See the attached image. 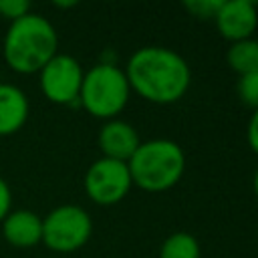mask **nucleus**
<instances>
[{
    "instance_id": "8",
    "label": "nucleus",
    "mask_w": 258,
    "mask_h": 258,
    "mask_svg": "<svg viewBox=\"0 0 258 258\" xmlns=\"http://www.w3.org/2000/svg\"><path fill=\"white\" fill-rule=\"evenodd\" d=\"M222 38L230 42L252 38L258 28V10L250 0H222V6L214 18Z\"/></svg>"
},
{
    "instance_id": "14",
    "label": "nucleus",
    "mask_w": 258,
    "mask_h": 258,
    "mask_svg": "<svg viewBox=\"0 0 258 258\" xmlns=\"http://www.w3.org/2000/svg\"><path fill=\"white\" fill-rule=\"evenodd\" d=\"M236 91H238V97L244 105H248L252 109H258V71L242 75L238 79Z\"/></svg>"
},
{
    "instance_id": "5",
    "label": "nucleus",
    "mask_w": 258,
    "mask_h": 258,
    "mask_svg": "<svg viewBox=\"0 0 258 258\" xmlns=\"http://www.w3.org/2000/svg\"><path fill=\"white\" fill-rule=\"evenodd\" d=\"M91 234L93 220L81 206H56L42 218V244L54 252H75L89 242Z\"/></svg>"
},
{
    "instance_id": "3",
    "label": "nucleus",
    "mask_w": 258,
    "mask_h": 258,
    "mask_svg": "<svg viewBox=\"0 0 258 258\" xmlns=\"http://www.w3.org/2000/svg\"><path fill=\"white\" fill-rule=\"evenodd\" d=\"M127 167L133 185L149 194H159L171 189L181 179L185 171V153L171 139H149L139 143Z\"/></svg>"
},
{
    "instance_id": "17",
    "label": "nucleus",
    "mask_w": 258,
    "mask_h": 258,
    "mask_svg": "<svg viewBox=\"0 0 258 258\" xmlns=\"http://www.w3.org/2000/svg\"><path fill=\"white\" fill-rule=\"evenodd\" d=\"M10 206H12V191H10L8 183L0 177V224L10 214Z\"/></svg>"
},
{
    "instance_id": "1",
    "label": "nucleus",
    "mask_w": 258,
    "mask_h": 258,
    "mask_svg": "<svg viewBox=\"0 0 258 258\" xmlns=\"http://www.w3.org/2000/svg\"><path fill=\"white\" fill-rule=\"evenodd\" d=\"M123 71L131 91L155 105L179 101L191 85L187 60L165 46H143L135 50Z\"/></svg>"
},
{
    "instance_id": "19",
    "label": "nucleus",
    "mask_w": 258,
    "mask_h": 258,
    "mask_svg": "<svg viewBox=\"0 0 258 258\" xmlns=\"http://www.w3.org/2000/svg\"><path fill=\"white\" fill-rule=\"evenodd\" d=\"M252 189H254V196L258 200V169L254 171V179H252Z\"/></svg>"
},
{
    "instance_id": "15",
    "label": "nucleus",
    "mask_w": 258,
    "mask_h": 258,
    "mask_svg": "<svg viewBox=\"0 0 258 258\" xmlns=\"http://www.w3.org/2000/svg\"><path fill=\"white\" fill-rule=\"evenodd\" d=\"M220 6H222V0H185L183 2V8L200 20H214Z\"/></svg>"
},
{
    "instance_id": "7",
    "label": "nucleus",
    "mask_w": 258,
    "mask_h": 258,
    "mask_svg": "<svg viewBox=\"0 0 258 258\" xmlns=\"http://www.w3.org/2000/svg\"><path fill=\"white\" fill-rule=\"evenodd\" d=\"M133 187L129 167L123 161L99 157L85 173V191L99 206L119 204Z\"/></svg>"
},
{
    "instance_id": "6",
    "label": "nucleus",
    "mask_w": 258,
    "mask_h": 258,
    "mask_svg": "<svg viewBox=\"0 0 258 258\" xmlns=\"http://www.w3.org/2000/svg\"><path fill=\"white\" fill-rule=\"evenodd\" d=\"M85 71L81 62L71 54L56 52L38 73V85L42 95L56 105L79 103V93L83 85Z\"/></svg>"
},
{
    "instance_id": "12",
    "label": "nucleus",
    "mask_w": 258,
    "mask_h": 258,
    "mask_svg": "<svg viewBox=\"0 0 258 258\" xmlns=\"http://www.w3.org/2000/svg\"><path fill=\"white\" fill-rule=\"evenodd\" d=\"M226 62L238 77L258 71V40L246 38L230 42V48L226 50Z\"/></svg>"
},
{
    "instance_id": "16",
    "label": "nucleus",
    "mask_w": 258,
    "mask_h": 258,
    "mask_svg": "<svg viewBox=\"0 0 258 258\" xmlns=\"http://www.w3.org/2000/svg\"><path fill=\"white\" fill-rule=\"evenodd\" d=\"M30 12V4L26 0H0V16L14 22Z\"/></svg>"
},
{
    "instance_id": "4",
    "label": "nucleus",
    "mask_w": 258,
    "mask_h": 258,
    "mask_svg": "<svg viewBox=\"0 0 258 258\" xmlns=\"http://www.w3.org/2000/svg\"><path fill=\"white\" fill-rule=\"evenodd\" d=\"M129 95L131 87L125 71L117 64L97 62L83 77L79 103L89 115L109 121L127 107Z\"/></svg>"
},
{
    "instance_id": "10",
    "label": "nucleus",
    "mask_w": 258,
    "mask_h": 258,
    "mask_svg": "<svg viewBox=\"0 0 258 258\" xmlns=\"http://www.w3.org/2000/svg\"><path fill=\"white\" fill-rule=\"evenodd\" d=\"M2 236L16 248H32L42 242V218L32 210H14L2 224Z\"/></svg>"
},
{
    "instance_id": "18",
    "label": "nucleus",
    "mask_w": 258,
    "mask_h": 258,
    "mask_svg": "<svg viewBox=\"0 0 258 258\" xmlns=\"http://www.w3.org/2000/svg\"><path fill=\"white\" fill-rule=\"evenodd\" d=\"M246 139L250 149L258 155V109H254L250 121H248V129H246Z\"/></svg>"
},
{
    "instance_id": "2",
    "label": "nucleus",
    "mask_w": 258,
    "mask_h": 258,
    "mask_svg": "<svg viewBox=\"0 0 258 258\" xmlns=\"http://www.w3.org/2000/svg\"><path fill=\"white\" fill-rule=\"evenodd\" d=\"M58 34L54 26L40 14L28 12L26 16L10 22L4 36L2 54L6 64L20 75H34L58 52Z\"/></svg>"
},
{
    "instance_id": "20",
    "label": "nucleus",
    "mask_w": 258,
    "mask_h": 258,
    "mask_svg": "<svg viewBox=\"0 0 258 258\" xmlns=\"http://www.w3.org/2000/svg\"><path fill=\"white\" fill-rule=\"evenodd\" d=\"M77 2H54V6H58V8H71V6H75Z\"/></svg>"
},
{
    "instance_id": "11",
    "label": "nucleus",
    "mask_w": 258,
    "mask_h": 258,
    "mask_svg": "<svg viewBox=\"0 0 258 258\" xmlns=\"http://www.w3.org/2000/svg\"><path fill=\"white\" fill-rule=\"evenodd\" d=\"M28 97L16 85L0 83V137L20 131L28 119Z\"/></svg>"
},
{
    "instance_id": "13",
    "label": "nucleus",
    "mask_w": 258,
    "mask_h": 258,
    "mask_svg": "<svg viewBox=\"0 0 258 258\" xmlns=\"http://www.w3.org/2000/svg\"><path fill=\"white\" fill-rule=\"evenodd\" d=\"M200 244L194 234L189 232H173L169 234L161 248H159V258H200Z\"/></svg>"
},
{
    "instance_id": "9",
    "label": "nucleus",
    "mask_w": 258,
    "mask_h": 258,
    "mask_svg": "<svg viewBox=\"0 0 258 258\" xmlns=\"http://www.w3.org/2000/svg\"><path fill=\"white\" fill-rule=\"evenodd\" d=\"M97 143H99L103 157L127 163L131 155L137 151L141 139L131 123L121 121V119H109L101 127Z\"/></svg>"
}]
</instances>
